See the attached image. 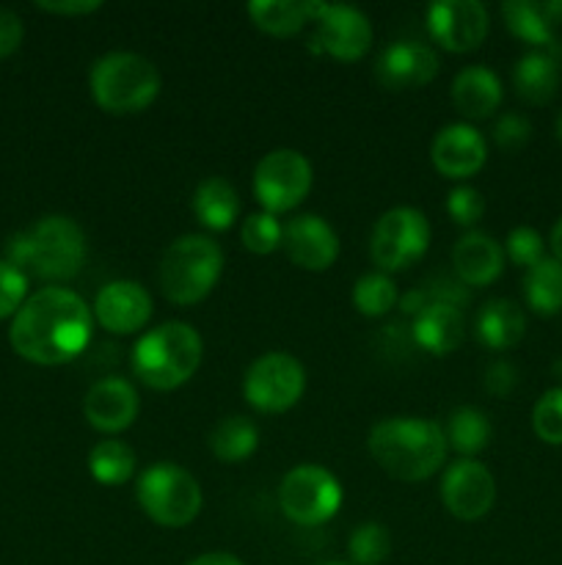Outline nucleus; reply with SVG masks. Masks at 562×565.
Masks as SVG:
<instances>
[{
	"label": "nucleus",
	"instance_id": "f257e3e1",
	"mask_svg": "<svg viewBox=\"0 0 562 565\" xmlns=\"http://www.w3.org/2000/svg\"><path fill=\"white\" fill-rule=\"evenodd\" d=\"M94 312L66 287H42L28 296L9 329L17 356L42 367H55L80 356L91 342Z\"/></svg>",
	"mask_w": 562,
	"mask_h": 565
},
{
	"label": "nucleus",
	"instance_id": "f03ea898",
	"mask_svg": "<svg viewBox=\"0 0 562 565\" xmlns=\"http://www.w3.org/2000/svg\"><path fill=\"white\" fill-rule=\"evenodd\" d=\"M369 456L400 483H422L446 461V436L441 425L422 417H389L372 425Z\"/></svg>",
	"mask_w": 562,
	"mask_h": 565
},
{
	"label": "nucleus",
	"instance_id": "7ed1b4c3",
	"mask_svg": "<svg viewBox=\"0 0 562 565\" xmlns=\"http://www.w3.org/2000/svg\"><path fill=\"white\" fill-rule=\"evenodd\" d=\"M6 263L36 279L69 281L86 263V235L66 215H47L31 230L11 237L6 246Z\"/></svg>",
	"mask_w": 562,
	"mask_h": 565
},
{
	"label": "nucleus",
	"instance_id": "20e7f679",
	"mask_svg": "<svg viewBox=\"0 0 562 565\" xmlns=\"http://www.w3.org/2000/svg\"><path fill=\"white\" fill-rule=\"evenodd\" d=\"M204 342L193 326L182 320L147 331L132 348V375L154 392H171L191 381L202 364Z\"/></svg>",
	"mask_w": 562,
	"mask_h": 565
},
{
	"label": "nucleus",
	"instance_id": "39448f33",
	"mask_svg": "<svg viewBox=\"0 0 562 565\" xmlns=\"http://www.w3.org/2000/svg\"><path fill=\"white\" fill-rule=\"evenodd\" d=\"M91 97L105 114H141L158 99L160 72L149 58L138 53H108L94 61L88 75Z\"/></svg>",
	"mask_w": 562,
	"mask_h": 565
},
{
	"label": "nucleus",
	"instance_id": "423d86ee",
	"mask_svg": "<svg viewBox=\"0 0 562 565\" xmlns=\"http://www.w3.org/2000/svg\"><path fill=\"white\" fill-rule=\"evenodd\" d=\"M224 270V252L207 235H182L165 248L158 268L163 296L176 307L204 301L218 285Z\"/></svg>",
	"mask_w": 562,
	"mask_h": 565
},
{
	"label": "nucleus",
	"instance_id": "0eeeda50",
	"mask_svg": "<svg viewBox=\"0 0 562 565\" xmlns=\"http://www.w3.org/2000/svg\"><path fill=\"white\" fill-rule=\"evenodd\" d=\"M136 497L141 511L160 527H187L202 513V489L191 472L169 461L143 469Z\"/></svg>",
	"mask_w": 562,
	"mask_h": 565
},
{
	"label": "nucleus",
	"instance_id": "6e6552de",
	"mask_svg": "<svg viewBox=\"0 0 562 565\" xmlns=\"http://www.w3.org/2000/svg\"><path fill=\"white\" fill-rule=\"evenodd\" d=\"M430 221L417 207L386 210L372 226L369 235V257L378 265L380 274H397L428 254Z\"/></svg>",
	"mask_w": 562,
	"mask_h": 565
},
{
	"label": "nucleus",
	"instance_id": "1a4fd4ad",
	"mask_svg": "<svg viewBox=\"0 0 562 565\" xmlns=\"http://www.w3.org/2000/svg\"><path fill=\"white\" fill-rule=\"evenodd\" d=\"M279 505L290 522L301 527H320L342 508V486L328 469L301 463L281 480Z\"/></svg>",
	"mask_w": 562,
	"mask_h": 565
},
{
	"label": "nucleus",
	"instance_id": "9d476101",
	"mask_svg": "<svg viewBox=\"0 0 562 565\" xmlns=\"http://www.w3.org/2000/svg\"><path fill=\"white\" fill-rule=\"evenodd\" d=\"M306 390V370L290 353H264L242 379V395L248 406L262 414H281L295 406Z\"/></svg>",
	"mask_w": 562,
	"mask_h": 565
},
{
	"label": "nucleus",
	"instance_id": "9b49d317",
	"mask_svg": "<svg viewBox=\"0 0 562 565\" xmlns=\"http://www.w3.org/2000/svg\"><path fill=\"white\" fill-rule=\"evenodd\" d=\"M312 191V163L295 149H273L253 169V196L264 213L295 210Z\"/></svg>",
	"mask_w": 562,
	"mask_h": 565
},
{
	"label": "nucleus",
	"instance_id": "f8f14e48",
	"mask_svg": "<svg viewBox=\"0 0 562 565\" xmlns=\"http://www.w3.org/2000/svg\"><path fill=\"white\" fill-rule=\"evenodd\" d=\"M314 50L328 53L331 58L361 61L372 44V25L367 17L353 6L342 3H320L317 17H314Z\"/></svg>",
	"mask_w": 562,
	"mask_h": 565
},
{
	"label": "nucleus",
	"instance_id": "ddd939ff",
	"mask_svg": "<svg viewBox=\"0 0 562 565\" xmlns=\"http://www.w3.org/2000/svg\"><path fill=\"white\" fill-rule=\"evenodd\" d=\"M441 502L461 522H477L496 502L494 475L474 458H461L441 478Z\"/></svg>",
	"mask_w": 562,
	"mask_h": 565
},
{
	"label": "nucleus",
	"instance_id": "4468645a",
	"mask_svg": "<svg viewBox=\"0 0 562 565\" xmlns=\"http://www.w3.org/2000/svg\"><path fill=\"white\" fill-rule=\"evenodd\" d=\"M428 31L450 53H472L488 36V11L477 0H439L428 9Z\"/></svg>",
	"mask_w": 562,
	"mask_h": 565
},
{
	"label": "nucleus",
	"instance_id": "2eb2a0df",
	"mask_svg": "<svg viewBox=\"0 0 562 565\" xmlns=\"http://www.w3.org/2000/svg\"><path fill=\"white\" fill-rule=\"evenodd\" d=\"M91 312L94 320L110 334H136L152 318V296L138 281L116 279L97 292Z\"/></svg>",
	"mask_w": 562,
	"mask_h": 565
},
{
	"label": "nucleus",
	"instance_id": "dca6fc26",
	"mask_svg": "<svg viewBox=\"0 0 562 565\" xmlns=\"http://www.w3.org/2000/svg\"><path fill=\"white\" fill-rule=\"evenodd\" d=\"M281 248L298 268L328 270L339 257V237H336L334 226L328 221L320 218V215L303 213L287 221Z\"/></svg>",
	"mask_w": 562,
	"mask_h": 565
},
{
	"label": "nucleus",
	"instance_id": "f3484780",
	"mask_svg": "<svg viewBox=\"0 0 562 565\" xmlns=\"http://www.w3.org/2000/svg\"><path fill=\"white\" fill-rule=\"evenodd\" d=\"M439 55L430 44L395 42L375 61V77L389 92H411L422 88L439 75Z\"/></svg>",
	"mask_w": 562,
	"mask_h": 565
},
{
	"label": "nucleus",
	"instance_id": "a211bd4d",
	"mask_svg": "<svg viewBox=\"0 0 562 565\" xmlns=\"http://www.w3.org/2000/svg\"><path fill=\"white\" fill-rule=\"evenodd\" d=\"M138 408H141V401H138L136 386L125 379H116V375L99 379L83 397V417L99 434L127 430L136 423Z\"/></svg>",
	"mask_w": 562,
	"mask_h": 565
},
{
	"label": "nucleus",
	"instance_id": "6ab92c4d",
	"mask_svg": "<svg viewBox=\"0 0 562 565\" xmlns=\"http://www.w3.org/2000/svg\"><path fill=\"white\" fill-rule=\"evenodd\" d=\"M435 171L450 180L474 177L488 160V143L472 125H446L430 147Z\"/></svg>",
	"mask_w": 562,
	"mask_h": 565
},
{
	"label": "nucleus",
	"instance_id": "aec40b11",
	"mask_svg": "<svg viewBox=\"0 0 562 565\" xmlns=\"http://www.w3.org/2000/svg\"><path fill=\"white\" fill-rule=\"evenodd\" d=\"M501 17L512 36L534 50H554V33L562 22V0H507Z\"/></svg>",
	"mask_w": 562,
	"mask_h": 565
},
{
	"label": "nucleus",
	"instance_id": "412c9836",
	"mask_svg": "<svg viewBox=\"0 0 562 565\" xmlns=\"http://www.w3.org/2000/svg\"><path fill=\"white\" fill-rule=\"evenodd\" d=\"M452 268L466 287H488L505 270V252L485 232H466L452 248Z\"/></svg>",
	"mask_w": 562,
	"mask_h": 565
},
{
	"label": "nucleus",
	"instance_id": "4be33fe9",
	"mask_svg": "<svg viewBox=\"0 0 562 565\" xmlns=\"http://www.w3.org/2000/svg\"><path fill=\"white\" fill-rule=\"evenodd\" d=\"M411 337L422 351L433 353V356H446L455 348H461L463 337H466V318H463L461 307L452 303H428L419 315H413Z\"/></svg>",
	"mask_w": 562,
	"mask_h": 565
},
{
	"label": "nucleus",
	"instance_id": "5701e85b",
	"mask_svg": "<svg viewBox=\"0 0 562 565\" xmlns=\"http://www.w3.org/2000/svg\"><path fill=\"white\" fill-rule=\"evenodd\" d=\"M450 97L457 114H463L466 119H488L501 105V83L496 72H490L488 66L474 64L457 72L455 81H452Z\"/></svg>",
	"mask_w": 562,
	"mask_h": 565
},
{
	"label": "nucleus",
	"instance_id": "b1692460",
	"mask_svg": "<svg viewBox=\"0 0 562 565\" xmlns=\"http://www.w3.org/2000/svg\"><path fill=\"white\" fill-rule=\"evenodd\" d=\"M474 331H477V340L490 351H510L523 340L527 318L518 303L507 301V298H494L479 309Z\"/></svg>",
	"mask_w": 562,
	"mask_h": 565
},
{
	"label": "nucleus",
	"instance_id": "393cba45",
	"mask_svg": "<svg viewBox=\"0 0 562 565\" xmlns=\"http://www.w3.org/2000/svg\"><path fill=\"white\" fill-rule=\"evenodd\" d=\"M516 94L529 105H545L560 88V61L554 50H532L512 70Z\"/></svg>",
	"mask_w": 562,
	"mask_h": 565
},
{
	"label": "nucleus",
	"instance_id": "a878e982",
	"mask_svg": "<svg viewBox=\"0 0 562 565\" xmlns=\"http://www.w3.org/2000/svg\"><path fill=\"white\" fill-rule=\"evenodd\" d=\"M317 9L320 0H253L248 3V17L270 36H295L314 22Z\"/></svg>",
	"mask_w": 562,
	"mask_h": 565
},
{
	"label": "nucleus",
	"instance_id": "bb28decb",
	"mask_svg": "<svg viewBox=\"0 0 562 565\" xmlns=\"http://www.w3.org/2000/svg\"><path fill=\"white\" fill-rule=\"evenodd\" d=\"M193 213L207 230L226 232L240 213V196L229 180L207 177L204 182H198L196 193H193Z\"/></svg>",
	"mask_w": 562,
	"mask_h": 565
},
{
	"label": "nucleus",
	"instance_id": "cd10ccee",
	"mask_svg": "<svg viewBox=\"0 0 562 565\" xmlns=\"http://www.w3.org/2000/svg\"><path fill=\"white\" fill-rule=\"evenodd\" d=\"M523 296L529 309L538 315L562 312V263L554 257H543L538 265L527 268L523 274Z\"/></svg>",
	"mask_w": 562,
	"mask_h": 565
},
{
	"label": "nucleus",
	"instance_id": "c85d7f7f",
	"mask_svg": "<svg viewBox=\"0 0 562 565\" xmlns=\"http://www.w3.org/2000/svg\"><path fill=\"white\" fill-rule=\"evenodd\" d=\"M259 445V428L248 417H226L209 434V450L220 463H240L253 456Z\"/></svg>",
	"mask_w": 562,
	"mask_h": 565
},
{
	"label": "nucleus",
	"instance_id": "c756f323",
	"mask_svg": "<svg viewBox=\"0 0 562 565\" xmlns=\"http://www.w3.org/2000/svg\"><path fill=\"white\" fill-rule=\"evenodd\" d=\"M444 436H446V445H450L452 450L461 452L463 458H472L490 445L494 428H490V419L485 417L479 408L463 406L450 414V423H446Z\"/></svg>",
	"mask_w": 562,
	"mask_h": 565
},
{
	"label": "nucleus",
	"instance_id": "7c9ffc66",
	"mask_svg": "<svg viewBox=\"0 0 562 565\" xmlns=\"http://www.w3.org/2000/svg\"><path fill=\"white\" fill-rule=\"evenodd\" d=\"M88 472L102 486H125L136 472V452L121 439L99 441L88 452Z\"/></svg>",
	"mask_w": 562,
	"mask_h": 565
},
{
	"label": "nucleus",
	"instance_id": "2f4dec72",
	"mask_svg": "<svg viewBox=\"0 0 562 565\" xmlns=\"http://www.w3.org/2000/svg\"><path fill=\"white\" fill-rule=\"evenodd\" d=\"M400 303L397 296V285L386 274H364L361 279L353 285V307L364 315V318H383L386 312Z\"/></svg>",
	"mask_w": 562,
	"mask_h": 565
},
{
	"label": "nucleus",
	"instance_id": "473e14b6",
	"mask_svg": "<svg viewBox=\"0 0 562 565\" xmlns=\"http://www.w3.org/2000/svg\"><path fill=\"white\" fill-rule=\"evenodd\" d=\"M347 550H350L353 565H380L391 555V535L383 524L364 522L353 530Z\"/></svg>",
	"mask_w": 562,
	"mask_h": 565
},
{
	"label": "nucleus",
	"instance_id": "72a5a7b5",
	"mask_svg": "<svg viewBox=\"0 0 562 565\" xmlns=\"http://www.w3.org/2000/svg\"><path fill=\"white\" fill-rule=\"evenodd\" d=\"M284 226L270 213H253L242 221L240 241L251 254H273L281 246Z\"/></svg>",
	"mask_w": 562,
	"mask_h": 565
},
{
	"label": "nucleus",
	"instance_id": "f704fd0d",
	"mask_svg": "<svg viewBox=\"0 0 562 565\" xmlns=\"http://www.w3.org/2000/svg\"><path fill=\"white\" fill-rule=\"evenodd\" d=\"M532 428L545 445H562V390H549L534 403Z\"/></svg>",
	"mask_w": 562,
	"mask_h": 565
},
{
	"label": "nucleus",
	"instance_id": "c9c22d12",
	"mask_svg": "<svg viewBox=\"0 0 562 565\" xmlns=\"http://www.w3.org/2000/svg\"><path fill=\"white\" fill-rule=\"evenodd\" d=\"M28 301V276L11 263L0 259V320L14 318Z\"/></svg>",
	"mask_w": 562,
	"mask_h": 565
},
{
	"label": "nucleus",
	"instance_id": "e433bc0d",
	"mask_svg": "<svg viewBox=\"0 0 562 565\" xmlns=\"http://www.w3.org/2000/svg\"><path fill=\"white\" fill-rule=\"evenodd\" d=\"M446 213L457 226H474L485 213V199L477 188L457 185L446 196Z\"/></svg>",
	"mask_w": 562,
	"mask_h": 565
},
{
	"label": "nucleus",
	"instance_id": "4c0bfd02",
	"mask_svg": "<svg viewBox=\"0 0 562 565\" xmlns=\"http://www.w3.org/2000/svg\"><path fill=\"white\" fill-rule=\"evenodd\" d=\"M505 252L507 257L516 265H521V268H532V265H538L540 259L545 257L543 237H540V232H534L532 226H516V230L507 235Z\"/></svg>",
	"mask_w": 562,
	"mask_h": 565
},
{
	"label": "nucleus",
	"instance_id": "58836bf2",
	"mask_svg": "<svg viewBox=\"0 0 562 565\" xmlns=\"http://www.w3.org/2000/svg\"><path fill=\"white\" fill-rule=\"evenodd\" d=\"M532 136V125L529 119H523L521 114H505L501 119H496L494 125V141L496 147L505 149V152H516Z\"/></svg>",
	"mask_w": 562,
	"mask_h": 565
},
{
	"label": "nucleus",
	"instance_id": "ea45409f",
	"mask_svg": "<svg viewBox=\"0 0 562 565\" xmlns=\"http://www.w3.org/2000/svg\"><path fill=\"white\" fill-rule=\"evenodd\" d=\"M518 386V370L510 362H494L485 370V390L496 397H507Z\"/></svg>",
	"mask_w": 562,
	"mask_h": 565
},
{
	"label": "nucleus",
	"instance_id": "a19ab883",
	"mask_svg": "<svg viewBox=\"0 0 562 565\" xmlns=\"http://www.w3.org/2000/svg\"><path fill=\"white\" fill-rule=\"evenodd\" d=\"M22 36H25V28L20 17L11 9H0V61L20 50Z\"/></svg>",
	"mask_w": 562,
	"mask_h": 565
},
{
	"label": "nucleus",
	"instance_id": "79ce46f5",
	"mask_svg": "<svg viewBox=\"0 0 562 565\" xmlns=\"http://www.w3.org/2000/svg\"><path fill=\"white\" fill-rule=\"evenodd\" d=\"M36 9L61 17H86L102 9V3L99 0H39Z\"/></svg>",
	"mask_w": 562,
	"mask_h": 565
},
{
	"label": "nucleus",
	"instance_id": "37998d69",
	"mask_svg": "<svg viewBox=\"0 0 562 565\" xmlns=\"http://www.w3.org/2000/svg\"><path fill=\"white\" fill-rule=\"evenodd\" d=\"M187 565H242L237 561L235 555H229V552H207V555L196 557V561H191Z\"/></svg>",
	"mask_w": 562,
	"mask_h": 565
},
{
	"label": "nucleus",
	"instance_id": "c03bdc74",
	"mask_svg": "<svg viewBox=\"0 0 562 565\" xmlns=\"http://www.w3.org/2000/svg\"><path fill=\"white\" fill-rule=\"evenodd\" d=\"M551 252H554V259L562 263V218L556 221V226L551 230Z\"/></svg>",
	"mask_w": 562,
	"mask_h": 565
},
{
	"label": "nucleus",
	"instance_id": "a18cd8bd",
	"mask_svg": "<svg viewBox=\"0 0 562 565\" xmlns=\"http://www.w3.org/2000/svg\"><path fill=\"white\" fill-rule=\"evenodd\" d=\"M554 130H556V138H560V141H562V110H560V116H556V125H554Z\"/></svg>",
	"mask_w": 562,
	"mask_h": 565
},
{
	"label": "nucleus",
	"instance_id": "49530a36",
	"mask_svg": "<svg viewBox=\"0 0 562 565\" xmlns=\"http://www.w3.org/2000/svg\"><path fill=\"white\" fill-rule=\"evenodd\" d=\"M323 565H350V563H336V561H334V563H323Z\"/></svg>",
	"mask_w": 562,
	"mask_h": 565
}]
</instances>
